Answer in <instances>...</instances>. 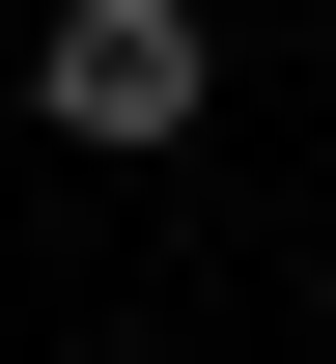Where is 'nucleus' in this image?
Here are the masks:
<instances>
[{
	"label": "nucleus",
	"instance_id": "nucleus-1",
	"mask_svg": "<svg viewBox=\"0 0 336 364\" xmlns=\"http://www.w3.org/2000/svg\"><path fill=\"white\" fill-rule=\"evenodd\" d=\"M196 85H224V56H196V0H56V56H28V112L112 140V168H141V140H196Z\"/></svg>",
	"mask_w": 336,
	"mask_h": 364
}]
</instances>
